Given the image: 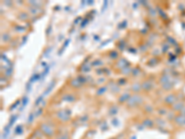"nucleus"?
Returning a JSON list of instances; mask_svg holds the SVG:
<instances>
[{
	"label": "nucleus",
	"mask_w": 185,
	"mask_h": 139,
	"mask_svg": "<svg viewBox=\"0 0 185 139\" xmlns=\"http://www.w3.org/2000/svg\"><path fill=\"white\" fill-rule=\"evenodd\" d=\"M175 121H176V122L179 125H185V116L184 115L178 116L176 119H175Z\"/></svg>",
	"instance_id": "obj_2"
},
{
	"label": "nucleus",
	"mask_w": 185,
	"mask_h": 139,
	"mask_svg": "<svg viewBox=\"0 0 185 139\" xmlns=\"http://www.w3.org/2000/svg\"><path fill=\"white\" fill-rule=\"evenodd\" d=\"M22 133V126L19 125L16 129V133Z\"/></svg>",
	"instance_id": "obj_3"
},
{
	"label": "nucleus",
	"mask_w": 185,
	"mask_h": 139,
	"mask_svg": "<svg viewBox=\"0 0 185 139\" xmlns=\"http://www.w3.org/2000/svg\"><path fill=\"white\" fill-rule=\"evenodd\" d=\"M42 130L43 131V133H45L46 136H53V133H54L53 129L49 125H46V124L42 125Z\"/></svg>",
	"instance_id": "obj_1"
},
{
	"label": "nucleus",
	"mask_w": 185,
	"mask_h": 139,
	"mask_svg": "<svg viewBox=\"0 0 185 139\" xmlns=\"http://www.w3.org/2000/svg\"><path fill=\"white\" fill-rule=\"evenodd\" d=\"M16 118H17V116H13V117L10 119V122H9V124H10V125H12L13 123H14V122L16 121Z\"/></svg>",
	"instance_id": "obj_5"
},
{
	"label": "nucleus",
	"mask_w": 185,
	"mask_h": 139,
	"mask_svg": "<svg viewBox=\"0 0 185 139\" xmlns=\"http://www.w3.org/2000/svg\"><path fill=\"white\" fill-rule=\"evenodd\" d=\"M32 121H33V113H31L30 116H29V119H28V122L31 123Z\"/></svg>",
	"instance_id": "obj_4"
}]
</instances>
